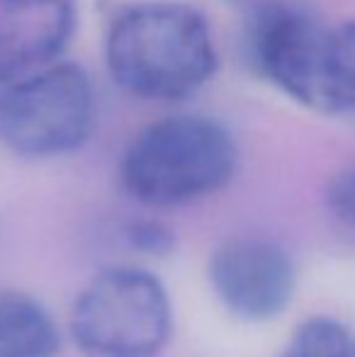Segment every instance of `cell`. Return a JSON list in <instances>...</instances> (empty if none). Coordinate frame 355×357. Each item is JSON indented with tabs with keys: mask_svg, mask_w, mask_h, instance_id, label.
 <instances>
[{
	"mask_svg": "<svg viewBox=\"0 0 355 357\" xmlns=\"http://www.w3.org/2000/svg\"><path fill=\"white\" fill-rule=\"evenodd\" d=\"M105 63L124 93L149 102H180L212 80L219 54L202 10L185 0H142L112 20Z\"/></svg>",
	"mask_w": 355,
	"mask_h": 357,
	"instance_id": "1",
	"label": "cell"
},
{
	"mask_svg": "<svg viewBox=\"0 0 355 357\" xmlns=\"http://www.w3.org/2000/svg\"><path fill=\"white\" fill-rule=\"evenodd\" d=\"M248 61L285 98L322 114L355 112V20L324 22L287 3L253 10Z\"/></svg>",
	"mask_w": 355,
	"mask_h": 357,
	"instance_id": "2",
	"label": "cell"
},
{
	"mask_svg": "<svg viewBox=\"0 0 355 357\" xmlns=\"http://www.w3.org/2000/svg\"><path fill=\"white\" fill-rule=\"evenodd\" d=\"M239 168V146L222 122L171 114L146 124L124 149L119 180L146 207H180L219 192Z\"/></svg>",
	"mask_w": 355,
	"mask_h": 357,
	"instance_id": "3",
	"label": "cell"
},
{
	"mask_svg": "<svg viewBox=\"0 0 355 357\" xmlns=\"http://www.w3.org/2000/svg\"><path fill=\"white\" fill-rule=\"evenodd\" d=\"M68 326L88 357H158L173 333V304L153 273L119 265L83 287Z\"/></svg>",
	"mask_w": 355,
	"mask_h": 357,
	"instance_id": "4",
	"label": "cell"
},
{
	"mask_svg": "<svg viewBox=\"0 0 355 357\" xmlns=\"http://www.w3.org/2000/svg\"><path fill=\"white\" fill-rule=\"evenodd\" d=\"M95 127V90L86 68L56 61L0 88V144L22 158L78 151Z\"/></svg>",
	"mask_w": 355,
	"mask_h": 357,
	"instance_id": "5",
	"label": "cell"
},
{
	"mask_svg": "<svg viewBox=\"0 0 355 357\" xmlns=\"http://www.w3.org/2000/svg\"><path fill=\"white\" fill-rule=\"evenodd\" d=\"M217 299L243 321H270L289 306L297 273L289 253L263 236H236L217 245L207 265Z\"/></svg>",
	"mask_w": 355,
	"mask_h": 357,
	"instance_id": "6",
	"label": "cell"
},
{
	"mask_svg": "<svg viewBox=\"0 0 355 357\" xmlns=\"http://www.w3.org/2000/svg\"><path fill=\"white\" fill-rule=\"evenodd\" d=\"M78 0H0V88L61 61Z\"/></svg>",
	"mask_w": 355,
	"mask_h": 357,
	"instance_id": "7",
	"label": "cell"
},
{
	"mask_svg": "<svg viewBox=\"0 0 355 357\" xmlns=\"http://www.w3.org/2000/svg\"><path fill=\"white\" fill-rule=\"evenodd\" d=\"M59 331L49 311L24 291H0V357H56Z\"/></svg>",
	"mask_w": 355,
	"mask_h": 357,
	"instance_id": "8",
	"label": "cell"
},
{
	"mask_svg": "<svg viewBox=\"0 0 355 357\" xmlns=\"http://www.w3.org/2000/svg\"><path fill=\"white\" fill-rule=\"evenodd\" d=\"M280 357H355V335L333 316H309L294 328Z\"/></svg>",
	"mask_w": 355,
	"mask_h": 357,
	"instance_id": "9",
	"label": "cell"
},
{
	"mask_svg": "<svg viewBox=\"0 0 355 357\" xmlns=\"http://www.w3.org/2000/svg\"><path fill=\"white\" fill-rule=\"evenodd\" d=\"M124 238L134 250L144 255H153V258H163V255L176 250V234L168 224L151 216H137V219L127 221L124 226Z\"/></svg>",
	"mask_w": 355,
	"mask_h": 357,
	"instance_id": "10",
	"label": "cell"
},
{
	"mask_svg": "<svg viewBox=\"0 0 355 357\" xmlns=\"http://www.w3.org/2000/svg\"><path fill=\"white\" fill-rule=\"evenodd\" d=\"M324 202L333 221L355 234V165L343 168L328 180Z\"/></svg>",
	"mask_w": 355,
	"mask_h": 357,
	"instance_id": "11",
	"label": "cell"
}]
</instances>
